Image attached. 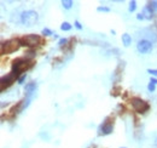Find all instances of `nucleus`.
Instances as JSON below:
<instances>
[{"mask_svg":"<svg viewBox=\"0 0 157 148\" xmlns=\"http://www.w3.org/2000/svg\"><path fill=\"white\" fill-rule=\"evenodd\" d=\"M38 19H39V15L34 10H27L21 13V22H22V24H24L27 27L34 26L38 22Z\"/></svg>","mask_w":157,"mask_h":148,"instance_id":"nucleus-1","label":"nucleus"},{"mask_svg":"<svg viewBox=\"0 0 157 148\" xmlns=\"http://www.w3.org/2000/svg\"><path fill=\"white\" fill-rule=\"evenodd\" d=\"M27 63H28V60L25 58H18L13 62L12 64V69H11V74L13 75V78H19V73H22L25 67H27Z\"/></svg>","mask_w":157,"mask_h":148,"instance_id":"nucleus-2","label":"nucleus"},{"mask_svg":"<svg viewBox=\"0 0 157 148\" xmlns=\"http://www.w3.org/2000/svg\"><path fill=\"white\" fill-rule=\"evenodd\" d=\"M19 43H21V45L34 47L40 43V36L36 35V34H29V35L23 36L22 39H19Z\"/></svg>","mask_w":157,"mask_h":148,"instance_id":"nucleus-3","label":"nucleus"},{"mask_svg":"<svg viewBox=\"0 0 157 148\" xmlns=\"http://www.w3.org/2000/svg\"><path fill=\"white\" fill-rule=\"evenodd\" d=\"M137 50L138 52L143 53V55H146V53H150L152 51V43L150 40H146V39H142L138 41L137 44Z\"/></svg>","mask_w":157,"mask_h":148,"instance_id":"nucleus-4","label":"nucleus"},{"mask_svg":"<svg viewBox=\"0 0 157 148\" xmlns=\"http://www.w3.org/2000/svg\"><path fill=\"white\" fill-rule=\"evenodd\" d=\"M132 106H133V108H134L138 113H145V112L149 109V105H148L144 100L138 98V97H134V98L132 100Z\"/></svg>","mask_w":157,"mask_h":148,"instance_id":"nucleus-5","label":"nucleus"},{"mask_svg":"<svg viewBox=\"0 0 157 148\" xmlns=\"http://www.w3.org/2000/svg\"><path fill=\"white\" fill-rule=\"evenodd\" d=\"M112 129H114V126H112L111 123H104V124H102L99 126L98 131H99V135H102V134L103 135H109V134L112 133Z\"/></svg>","mask_w":157,"mask_h":148,"instance_id":"nucleus-6","label":"nucleus"},{"mask_svg":"<svg viewBox=\"0 0 157 148\" xmlns=\"http://www.w3.org/2000/svg\"><path fill=\"white\" fill-rule=\"evenodd\" d=\"M13 75L12 74H8V75H4V77H1V80H0V84H1V90H4L5 89V86L7 88V86H10L11 84H12V81H13Z\"/></svg>","mask_w":157,"mask_h":148,"instance_id":"nucleus-7","label":"nucleus"},{"mask_svg":"<svg viewBox=\"0 0 157 148\" xmlns=\"http://www.w3.org/2000/svg\"><path fill=\"white\" fill-rule=\"evenodd\" d=\"M142 13H143V16H144V19H149V21H150V19L154 18V11H152L148 5L143 9V12H142Z\"/></svg>","mask_w":157,"mask_h":148,"instance_id":"nucleus-8","label":"nucleus"},{"mask_svg":"<svg viewBox=\"0 0 157 148\" xmlns=\"http://www.w3.org/2000/svg\"><path fill=\"white\" fill-rule=\"evenodd\" d=\"M121 39H122V44H123L125 47H128V46L132 44V36H131L128 33H123Z\"/></svg>","mask_w":157,"mask_h":148,"instance_id":"nucleus-9","label":"nucleus"},{"mask_svg":"<svg viewBox=\"0 0 157 148\" xmlns=\"http://www.w3.org/2000/svg\"><path fill=\"white\" fill-rule=\"evenodd\" d=\"M35 89H36V83H28L27 85H25V88H24V92L27 94V95H32L34 91H35Z\"/></svg>","mask_w":157,"mask_h":148,"instance_id":"nucleus-10","label":"nucleus"},{"mask_svg":"<svg viewBox=\"0 0 157 148\" xmlns=\"http://www.w3.org/2000/svg\"><path fill=\"white\" fill-rule=\"evenodd\" d=\"M73 5H74V2H73L72 0H63V1H62V6H63L64 9H67V10H70V9L73 7Z\"/></svg>","mask_w":157,"mask_h":148,"instance_id":"nucleus-11","label":"nucleus"},{"mask_svg":"<svg viewBox=\"0 0 157 148\" xmlns=\"http://www.w3.org/2000/svg\"><path fill=\"white\" fill-rule=\"evenodd\" d=\"M72 28H73V26L69 22H63L62 26H61V29L64 30V32H69V30H72Z\"/></svg>","mask_w":157,"mask_h":148,"instance_id":"nucleus-12","label":"nucleus"},{"mask_svg":"<svg viewBox=\"0 0 157 148\" xmlns=\"http://www.w3.org/2000/svg\"><path fill=\"white\" fill-rule=\"evenodd\" d=\"M135 10H137V1H135V0H132V1H129L128 11H129V12H134Z\"/></svg>","mask_w":157,"mask_h":148,"instance_id":"nucleus-13","label":"nucleus"},{"mask_svg":"<svg viewBox=\"0 0 157 148\" xmlns=\"http://www.w3.org/2000/svg\"><path fill=\"white\" fill-rule=\"evenodd\" d=\"M148 6H149L154 12L157 11V1H155V0H154V1H149V2H148Z\"/></svg>","mask_w":157,"mask_h":148,"instance_id":"nucleus-14","label":"nucleus"},{"mask_svg":"<svg viewBox=\"0 0 157 148\" xmlns=\"http://www.w3.org/2000/svg\"><path fill=\"white\" fill-rule=\"evenodd\" d=\"M97 11H99V12H110V9L106 7V6H98Z\"/></svg>","mask_w":157,"mask_h":148,"instance_id":"nucleus-15","label":"nucleus"},{"mask_svg":"<svg viewBox=\"0 0 157 148\" xmlns=\"http://www.w3.org/2000/svg\"><path fill=\"white\" fill-rule=\"evenodd\" d=\"M41 33H42L44 35H46V36H47V35H52V34H53V32H52L51 29H48V28H44V29L41 30Z\"/></svg>","mask_w":157,"mask_h":148,"instance_id":"nucleus-16","label":"nucleus"},{"mask_svg":"<svg viewBox=\"0 0 157 148\" xmlns=\"http://www.w3.org/2000/svg\"><path fill=\"white\" fill-rule=\"evenodd\" d=\"M148 90H149L150 92H155V90H156V85H154V84L149 83V85H148Z\"/></svg>","mask_w":157,"mask_h":148,"instance_id":"nucleus-17","label":"nucleus"},{"mask_svg":"<svg viewBox=\"0 0 157 148\" xmlns=\"http://www.w3.org/2000/svg\"><path fill=\"white\" fill-rule=\"evenodd\" d=\"M146 72L150 74V75H152V77H157V69H146Z\"/></svg>","mask_w":157,"mask_h":148,"instance_id":"nucleus-18","label":"nucleus"},{"mask_svg":"<svg viewBox=\"0 0 157 148\" xmlns=\"http://www.w3.org/2000/svg\"><path fill=\"white\" fill-rule=\"evenodd\" d=\"M67 43H68V39H65V38H62V39H59V41H58V45H59V46H64Z\"/></svg>","mask_w":157,"mask_h":148,"instance_id":"nucleus-19","label":"nucleus"},{"mask_svg":"<svg viewBox=\"0 0 157 148\" xmlns=\"http://www.w3.org/2000/svg\"><path fill=\"white\" fill-rule=\"evenodd\" d=\"M74 26H75V28L78 29V30H81V29H82V26H81V23H80L78 21H75V22H74Z\"/></svg>","mask_w":157,"mask_h":148,"instance_id":"nucleus-20","label":"nucleus"},{"mask_svg":"<svg viewBox=\"0 0 157 148\" xmlns=\"http://www.w3.org/2000/svg\"><path fill=\"white\" fill-rule=\"evenodd\" d=\"M25 77H27L25 74H23L22 77H19V78H18V84H23V81L25 80Z\"/></svg>","mask_w":157,"mask_h":148,"instance_id":"nucleus-21","label":"nucleus"},{"mask_svg":"<svg viewBox=\"0 0 157 148\" xmlns=\"http://www.w3.org/2000/svg\"><path fill=\"white\" fill-rule=\"evenodd\" d=\"M150 83H151V84H154V85H157V78L151 77V79H150Z\"/></svg>","mask_w":157,"mask_h":148,"instance_id":"nucleus-22","label":"nucleus"},{"mask_svg":"<svg viewBox=\"0 0 157 148\" xmlns=\"http://www.w3.org/2000/svg\"><path fill=\"white\" fill-rule=\"evenodd\" d=\"M137 19H139V21L144 19V16H143V13H138V15H137Z\"/></svg>","mask_w":157,"mask_h":148,"instance_id":"nucleus-23","label":"nucleus"},{"mask_svg":"<svg viewBox=\"0 0 157 148\" xmlns=\"http://www.w3.org/2000/svg\"><path fill=\"white\" fill-rule=\"evenodd\" d=\"M155 146H156V147H157V137H156V139H155Z\"/></svg>","mask_w":157,"mask_h":148,"instance_id":"nucleus-24","label":"nucleus"},{"mask_svg":"<svg viewBox=\"0 0 157 148\" xmlns=\"http://www.w3.org/2000/svg\"><path fill=\"white\" fill-rule=\"evenodd\" d=\"M121 148H127V147H121Z\"/></svg>","mask_w":157,"mask_h":148,"instance_id":"nucleus-25","label":"nucleus"}]
</instances>
